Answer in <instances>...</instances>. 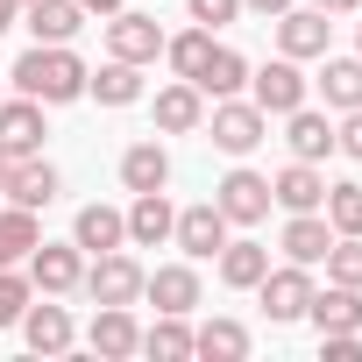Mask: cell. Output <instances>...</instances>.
I'll return each mask as SVG.
<instances>
[{
  "label": "cell",
  "instance_id": "4dcf8cb0",
  "mask_svg": "<svg viewBox=\"0 0 362 362\" xmlns=\"http://www.w3.org/2000/svg\"><path fill=\"white\" fill-rule=\"evenodd\" d=\"M163 57H170V71H177V78H199V71H206V57H214V29L163 36Z\"/></svg>",
  "mask_w": 362,
  "mask_h": 362
},
{
  "label": "cell",
  "instance_id": "ac0fdd59",
  "mask_svg": "<svg viewBox=\"0 0 362 362\" xmlns=\"http://www.w3.org/2000/svg\"><path fill=\"white\" fill-rule=\"evenodd\" d=\"M86 93H93L100 107H135V100H142V64H121V57H107L100 71H86Z\"/></svg>",
  "mask_w": 362,
  "mask_h": 362
},
{
  "label": "cell",
  "instance_id": "5b68a950",
  "mask_svg": "<svg viewBox=\"0 0 362 362\" xmlns=\"http://www.w3.org/2000/svg\"><path fill=\"white\" fill-rule=\"evenodd\" d=\"M170 242L185 249L192 263H206V256H221V242H228V214H221L214 199H206V206H185V214L170 221Z\"/></svg>",
  "mask_w": 362,
  "mask_h": 362
},
{
  "label": "cell",
  "instance_id": "5bb4252c",
  "mask_svg": "<svg viewBox=\"0 0 362 362\" xmlns=\"http://www.w3.org/2000/svg\"><path fill=\"white\" fill-rule=\"evenodd\" d=\"M71 242H78L86 256H107V249H121V242H128V214H114V206H78Z\"/></svg>",
  "mask_w": 362,
  "mask_h": 362
},
{
  "label": "cell",
  "instance_id": "8d00e7d4",
  "mask_svg": "<svg viewBox=\"0 0 362 362\" xmlns=\"http://www.w3.org/2000/svg\"><path fill=\"white\" fill-rule=\"evenodd\" d=\"M327 362H362V327H341V334H320Z\"/></svg>",
  "mask_w": 362,
  "mask_h": 362
},
{
  "label": "cell",
  "instance_id": "7c38bea8",
  "mask_svg": "<svg viewBox=\"0 0 362 362\" xmlns=\"http://www.w3.org/2000/svg\"><path fill=\"white\" fill-rule=\"evenodd\" d=\"M270 199H277L284 214H320V199H327V177H320L313 163H298V156H291V163L270 177Z\"/></svg>",
  "mask_w": 362,
  "mask_h": 362
},
{
  "label": "cell",
  "instance_id": "ffe728a7",
  "mask_svg": "<svg viewBox=\"0 0 362 362\" xmlns=\"http://www.w3.org/2000/svg\"><path fill=\"white\" fill-rule=\"evenodd\" d=\"M199 121H206V107H199V86H192V78H177V86L156 93V128H163V135H192Z\"/></svg>",
  "mask_w": 362,
  "mask_h": 362
},
{
  "label": "cell",
  "instance_id": "484cf974",
  "mask_svg": "<svg viewBox=\"0 0 362 362\" xmlns=\"http://www.w3.org/2000/svg\"><path fill=\"white\" fill-rule=\"evenodd\" d=\"M22 334H29L36 355H64V348H71V313H64V305H29V313H22Z\"/></svg>",
  "mask_w": 362,
  "mask_h": 362
},
{
  "label": "cell",
  "instance_id": "3957f363",
  "mask_svg": "<svg viewBox=\"0 0 362 362\" xmlns=\"http://www.w3.org/2000/svg\"><path fill=\"white\" fill-rule=\"evenodd\" d=\"M142 277H149V270H142L135 256L107 249V256H100V263H93V270H86L78 284L93 291V305H135V298H142Z\"/></svg>",
  "mask_w": 362,
  "mask_h": 362
},
{
  "label": "cell",
  "instance_id": "30bf717a",
  "mask_svg": "<svg viewBox=\"0 0 362 362\" xmlns=\"http://www.w3.org/2000/svg\"><path fill=\"white\" fill-rule=\"evenodd\" d=\"M327 15L320 8H284L277 15V57H327Z\"/></svg>",
  "mask_w": 362,
  "mask_h": 362
},
{
  "label": "cell",
  "instance_id": "d590c367",
  "mask_svg": "<svg viewBox=\"0 0 362 362\" xmlns=\"http://www.w3.org/2000/svg\"><path fill=\"white\" fill-rule=\"evenodd\" d=\"M185 8H192L199 29H228V22L242 15V0H185Z\"/></svg>",
  "mask_w": 362,
  "mask_h": 362
},
{
  "label": "cell",
  "instance_id": "60d3db41",
  "mask_svg": "<svg viewBox=\"0 0 362 362\" xmlns=\"http://www.w3.org/2000/svg\"><path fill=\"white\" fill-rule=\"evenodd\" d=\"M86 15H121V0H78Z\"/></svg>",
  "mask_w": 362,
  "mask_h": 362
},
{
  "label": "cell",
  "instance_id": "2e32d148",
  "mask_svg": "<svg viewBox=\"0 0 362 362\" xmlns=\"http://www.w3.org/2000/svg\"><path fill=\"white\" fill-rule=\"evenodd\" d=\"M0 192H8L15 206H29V214H36V206H50V199H57V170H50L43 156H15V170H8V185H0Z\"/></svg>",
  "mask_w": 362,
  "mask_h": 362
},
{
  "label": "cell",
  "instance_id": "8992f818",
  "mask_svg": "<svg viewBox=\"0 0 362 362\" xmlns=\"http://www.w3.org/2000/svg\"><path fill=\"white\" fill-rule=\"evenodd\" d=\"M107 50L121 57V64H156L163 57V29H156V15H114L107 22Z\"/></svg>",
  "mask_w": 362,
  "mask_h": 362
},
{
  "label": "cell",
  "instance_id": "6da1fadb",
  "mask_svg": "<svg viewBox=\"0 0 362 362\" xmlns=\"http://www.w3.org/2000/svg\"><path fill=\"white\" fill-rule=\"evenodd\" d=\"M8 78H15V93H29V100H43V107L86 100V64H78L71 43H36V50H22Z\"/></svg>",
  "mask_w": 362,
  "mask_h": 362
},
{
  "label": "cell",
  "instance_id": "f35d334b",
  "mask_svg": "<svg viewBox=\"0 0 362 362\" xmlns=\"http://www.w3.org/2000/svg\"><path fill=\"white\" fill-rule=\"evenodd\" d=\"M242 8H256V15H263V22H277V15H284V8H291V0H242Z\"/></svg>",
  "mask_w": 362,
  "mask_h": 362
},
{
  "label": "cell",
  "instance_id": "7bdbcfd3",
  "mask_svg": "<svg viewBox=\"0 0 362 362\" xmlns=\"http://www.w3.org/2000/svg\"><path fill=\"white\" fill-rule=\"evenodd\" d=\"M0 29H15V8H8V0H0Z\"/></svg>",
  "mask_w": 362,
  "mask_h": 362
},
{
  "label": "cell",
  "instance_id": "836d02e7",
  "mask_svg": "<svg viewBox=\"0 0 362 362\" xmlns=\"http://www.w3.org/2000/svg\"><path fill=\"white\" fill-rule=\"evenodd\" d=\"M320 263H327L334 284H355V291H362V235H334V249H327Z\"/></svg>",
  "mask_w": 362,
  "mask_h": 362
},
{
  "label": "cell",
  "instance_id": "4316f807",
  "mask_svg": "<svg viewBox=\"0 0 362 362\" xmlns=\"http://www.w3.org/2000/svg\"><path fill=\"white\" fill-rule=\"evenodd\" d=\"M192 86H199V93H214V100H228V93H242V86H249V57L214 43V57H206V71H199Z\"/></svg>",
  "mask_w": 362,
  "mask_h": 362
},
{
  "label": "cell",
  "instance_id": "ba28073f",
  "mask_svg": "<svg viewBox=\"0 0 362 362\" xmlns=\"http://www.w3.org/2000/svg\"><path fill=\"white\" fill-rule=\"evenodd\" d=\"M214 206H221L228 221H242V228H256V221L270 214V177H256V170H228L221 185H214Z\"/></svg>",
  "mask_w": 362,
  "mask_h": 362
},
{
  "label": "cell",
  "instance_id": "603a6c76",
  "mask_svg": "<svg viewBox=\"0 0 362 362\" xmlns=\"http://www.w3.org/2000/svg\"><path fill=\"white\" fill-rule=\"evenodd\" d=\"M270 270V249L263 242H221V284L228 291H256Z\"/></svg>",
  "mask_w": 362,
  "mask_h": 362
},
{
  "label": "cell",
  "instance_id": "277c9868",
  "mask_svg": "<svg viewBox=\"0 0 362 362\" xmlns=\"http://www.w3.org/2000/svg\"><path fill=\"white\" fill-rule=\"evenodd\" d=\"M206 128H214V142H221L228 156H249V149L263 142V128H270V114H263L256 100H235V93H228V100L214 107V121H206Z\"/></svg>",
  "mask_w": 362,
  "mask_h": 362
},
{
  "label": "cell",
  "instance_id": "f546056e",
  "mask_svg": "<svg viewBox=\"0 0 362 362\" xmlns=\"http://www.w3.org/2000/svg\"><path fill=\"white\" fill-rule=\"evenodd\" d=\"M36 242H43V235H36V214H29V206H8V214H0V270H8V263H29Z\"/></svg>",
  "mask_w": 362,
  "mask_h": 362
},
{
  "label": "cell",
  "instance_id": "d4e9b609",
  "mask_svg": "<svg viewBox=\"0 0 362 362\" xmlns=\"http://www.w3.org/2000/svg\"><path fill=\"white\" fill-rule=\"evenodd\" d=\"M327 249H334L327 214H291V221H284V256H291V263H320Z\"/></svg>",
  "mask_w": 362,
  "mask_h": 362
},
{
  "label": "cell",
  "instance_id": "9a60e30c",
  "mask_svg": "<svg viewBox=\"0 0 362 362\" xmlns=\"http://www.w3.org/2000/svg\"><path fill=\"white\" fill-rule=\"evenodd\" d=\"M135 348H142V327H135V313H128V305H100V313H93V355L121 362V355H135Z\"/></svg>",
  "mask_w": 362,
  "mask_h": 362
},
{
  "label": "cell",
  "instance_id": "9c48e42d",
  "mask_svg": "<svg viewBox=\"0 0 362 362\" xmlns=\"http://www.w3.org/2000/svg\"><path fill=\"white\" fill-rule=\"evenodd\" d=\"M249 93H256V107H263V114H291V107H305V78H298V57H277V64L249 71Z\"/></svg>",
  "mask_w": 362,
  "mask_h": 362
},
{
  "label": "cell",
  "instance_id": "7a4b0ae2",
  "mask_svg": "<svg viewBox=\"0 0 362 362\" xmlns=\"http://www.w3.org/2000/svg\"><path fill=\"white\" fill-rule=\"evenodd\" d=\"M78 277H86V249H78V242H36V249H29V284H36L43 298L78 291Z\"/></svg>",
  "mask_w": 362,
  "mask_h": 362
},
{
  "label": "cell",
  "instance_id": "f1b7e54d",
  "mask_svg": "<svg viewBox=\"0 0 362 362\" xmlns=\"http://www.w3.org/2000/svg\"><path fill=\"white\" fill-rule=\"evenodd\" d=\"M320 93H327V107H334V114L362 107V57H327V71H320Z\"/></svg>",
  "mask_w": 362,
  "mask_h": 362
},
{
  "label": "cell",
  "instance_id": "f6af8a7d",
  "mask_svg": "<svg viewBox=\"0 0 362 362\" xmlns=\"http://www.w3.org/2000/svg\"><path fill=\"white\" fill-rule=\"evenodd\" d=\"M0 100H8V93H0Z\"/></svg>",
  "mask_w": 362,
  "mask_h": 362
},
{
  "label": "cell",
  "instance_id": "4fadbf2b",
  "mask_svg": "<svg viewBox=\"0 0 362 362\" xmlns=\"http://www.w3.org/2000/svg\"><path fill=\"white\" fill-rule=\"evenodd\" d=\"M142 298H149L156 313H192V305H199V270H192V263H163L156 277H142Z\"/></svg>",
  "mask_w": 362,
  "mask_h": 362
},
{
  "label": "cell",
  "instance_id": "b9f144b4",
  "mask_svg": "<svg viewBox=\"0 0 362 362\" xmlns=\"http://www.w3.org/2000/svg\"><path fill=\"white\" fill-rule=\"evenodd\" d=\"M8 170H15V156H8V149H0V185H8Z\"/></svg>",
  "mask_w": 362,
  "mask_h": 362
},
{
  "label": "cell",
  "instance_id": "1f68e13d",
  "mask_svg": "<svg viewBox=\"0 0 362 362\" xmlns=\"http://www.w3.org/2000/svg\"><path fill=\"white\" fill-rule=\"evenodd\" d=\"M142 348L163 355V362H185V355H192V327H185V313H156V327L142 334Z\"/></svg>",
  "mask_w": 362,
  "mask_h": 362
},
{
  "label": "cell",
  "instance_id": "52a82bcc",
  "mask_svg": "<svg viewBox=\"0 0 362 362\" xmlns=\"http://www.w3.org/2000/svg\"><path fill=\"white\" fill-rule=\"evenodd\" d=\"M263 313L284 327V320H305V305H313V277H305V263H284V270H263Z\"/></svg>",
  "mask_w": 362,
  "mask_h": 362
},
{
  "label": "cell",
  "instance_id": "ee69618b",
  "mask_svg": "<svg viewBox=\"0 0 362 362\" xmlns=\"http://www.w3.org/2000/svg\"><path fill=\"white\" fill-rule=\"evenodd\" d=\"M8 8H29V0H8Z\"/></svg>",
  "mask_w": 362,
  "mask_h": 362
},
{
  "label": "cell",
  "instance_id": "74e56055",
  "mask_svg": "<svg viewBox=\"0 0 362 362\" xmlns=\"http://www.w3.org/2000/svg\"><path fill=\"white\" fill-rule=\"evenodd\" d=\"M334 149H341V156H355V163H362V107H348V121H341V128H334Z\"/></svg>",
  "mask_w": 362,
  "mask_h": 362
},
{
  "label": "cell",
  "instance_id": "7402d4cb",
  "mask_svg": "<svg viewBox=\"0 0 362 362\" xmlns=\"http://www.w3.org/2000/svg\"><path fill=\"white\" fill-rule=\"evenodd\" d=\"M170 199L163 192H135V206H128V242L135 249H156V242H170Z\"/></svg>",
  "mask_w": 362,
  "mask_h": 362
},
{
  "label": "cell",
  "instance_id": "8fae6325",
  "mask_svg": "<svg viewBox=\"0 0 362 362\" xmlns=\"http://www.w3.org/2000/svg\"><path fill=\"white\" fill-rule=\"evenodd\" d=\"M0 149L8 156H36L43 149V100H0Z\"/></svg>",
  "mask_w": 362,
  "mask_h": 362
},
{
  "label": "cell",
  "instance_id": "44dd1931",
  "mask_svg": "<svg viewBox=\"0 0 362 362\" xmlns=\"http://www.w3.org/2000/svg\"><path fill=\"white\" fill-rule=\"evenodd\" d=\"M86 29V8L78 0H29V36L36 43H71Z\"/></svg>",
  "mask_w": 362,
  "mask_h": 362
},
{
  "label": "cell",
  "instance_id": "e575fe53",
  "mask_svg": "<svg viewBox=\"0 0 362 362\" xmlns=\"http://www.w3.org/2000/svg\"><path fill=\"white\" fill-rule=\"evenodd\" d=\"M29 291H36V284H29V277H22L15 263L0 270V327H15V320L29 313Z\"/></svg>",
  "mask_w": 362,
  "mask_h": 362
},
{
  "label": "cell",
  "instance_id": "ab89813d",
  "mask_svg": "<svg viewBox=\"0 0 362 362\" xmlns=\"http://www.w3.org/2000/svg\"><path fill=\"white\" fill-rule=\"evenodd\" d=\"M313 8H320V15H355L362 0H313Z\"/></svg>",
  "mask_w": 362,
  "mask_h": 362
},
{
  "label": "cell",
  "instance_id": "e0dca14e",
  "mask_svg": "<svg viewBox=\"0 0 362 362\" xmlns=\"http://www.w3.org/2000/svg\"><path fill=\"white\" fill-rule=\"evenodd\" d=\"M121 185H128V192H163V185H170L163 142H128V149H121Z\"/></svg>",
  "mask_w": 362,
  "mask_h": 362
},
{
  "label": "cell",
  "instance_id": "d6986e66",
  "mask_svg": "<svg viewBox=\"0 0 362 362\" xmlns=\"http://www.w3.org/2000/svg\"><path fill=\"white\" fill-rule=\"evenodd\" d=\"M305 320H313L320 334H341V327H362V291H355V284H327V291H313Z\"/></svg>",
  "mask_w": 362,
  "mask_h": 362
},
{
  "label": "cell",
  "instance_id": "d6a6232c",
  "mask_svg": "<svg viewBox=\"0 0 362 362\" xmlns=\"http://www.w3.org/2000/svg\"><path fill=\"white\" fill-rule=\"evenodd\" d=\"M320 214H327L334 235H362V185H327Z\"/></svg>",
  "mask_w": 362,
  "mask_h": 362
},
{
  "label": "cell",
  "instance_id": "cb8c5ba5",
  "mask_svg": "<svg viewBox=\"0 0 362 362\" xmlns=\"http://www.w3.org/2000/svg\"><path fill=\"white\" fill-rule=\"evenodd\" d=\"M284 121H291V128H284V142H291V156H298V163H320V156L334 149V128H327V114H313V107H291Z\"/></svg>",
  "mask_w": 362,
  "mask_h": 362
},
{
  "label": "cell",
  "instance_id": "83f0119b",
  "mask_svg": "<svg viewBox=\"0 0 362 362\" xmlns=\"http://www.w3.org/2000/svg\"><path fill=\"white\" fill-rule=\"evenodd\" d=\"M192 355H214V362H242L249 355V327L242 320H206L192 334Z\"/></svg>",
  "mask_w": 362,
  "mask_h": 362
}]
</instances>
